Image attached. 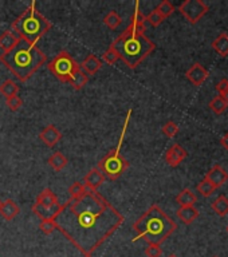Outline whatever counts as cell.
Instances as JSON below:
<instances>
[{"mask_svg": "<svg viewBox=\"0 0 228 257\" xmlns=\"http://www.w3.org/2000/svg\"><path fill=\"white\" fill-rule=\"evenodd\" d=\"M124 221V214L105 197L89 189L79 200L62 204L55 218L56 229L85 256H91Z\"/></svg>", "mask_w": 228, "mask_h": 257, "instance_id": "cell-1", "label": "cell"}, {"mask_svg": "<svg viewBox=\"0 0 228 257\" xmlns=\"http://www.w3.org/2000/svg\"><path fill=\"white\" fill-rule=\"evenodd\" d=\"M145 23V15L140 10V3L136 1L134 12L127 30L112 43V47L118 52L120 59L125 62L130 70H136L138 65L156 48V45L144 34Z\"/></svg>", "mask_w": 228, "mask_h": 257, "instance_id": "cell-2", "label": "cell"}, {"mask_svg": "<svg viewBox=\"0 0 228 257\" xmlns=\"http://www.w3.org/2000/svg\"><path fill=\"white\" fill-rule=\"evenodd\" d=\"M0 62L21 82H25L45 65L46 55L36 45L19 39L8 52L0 55Z\"/></svg>", "mask_w": 228, "mask_h": 257, "instance_id": "cell-3", "label": "cell"}, {"mask_svg": "<svg viewBox=\"0 0 228 257\" xmlns=\"http://www.w3.org/2000/svg\"><path fill=\"white\" fill-rule=\"evenodd\" d=\"M133 229L136 231L137 236L132 242L142 238L149 244L161 245L177 229V225L157 204H153L141 217H138V220L133 224Z\"/></svg>", "mask_w": 228, "mask_h": 257, "instance_id": "cell-4", "label": "cell"}, {"mask_svg": "<svg viewBox=\"0 0 228 257\" xmlns=\"http://www.w3.org/2000/svg\"><path fill=\"white\" fill-rule=\"evenodd\" d=\"M11 28L19 36V39L36 45V42L50 31L51 22L47 21L38 11L36 1H32L25 11L11 23Z\"/></svg>", "mask_w": 228, "mask_h": 257, "instance_id": "cell-5", "label": "cell"}, {"mask_svg": "<svg viewBox=\"0 0 228 257\" xmlns=\"http://www.w3.org/2000/svg\"><path fill=\"white\" fill-rule=\"evenodd\" d=\"M130 117H132V109L127 110V118H125V122H124V127H122L120 141L117 143V146L112 151H109L106 156L98 162V166H97L102 171V174L105 176V178L112 180V181L118 180L129 167V162L121 154V147L122 143H124V140H125V134H127V125H129V121H130Z\"/></svg>", "mask_w": 228, "mask_h": 257, "instance_id": "cell-6", "label": "cell"}, {"mask_svg": "<svg viewBox=\"0 0 228 257\" xmlns=\"http://www.w3.org/2000/svg\"><path fill=\"white\" fill-rule=\"evenodd\" d=\"M47 69L52 75L55 76L58 81L70 85L73 76L76 71L79 70V63L74 61V58L67 52V51H61L59 54L52 61L47 65Z\"/></svg>", "mask_w": 228, "mask_h": 257, "instance_id": "cell-7", "label": "cell"}, {"mask_svg": "<svg viewBox=\"0 0 228 257\" xmlns=\"http://www.w3.org/2000/svg\"><path fill=\"white\" fill-rule=\"evenodd\" d=\"M208 5L202 0H185L178 5V11L191 24H196L208 12Z\"/></svg>", "mask_w": 228, "mask_h": 257, "instance_id": "cell-8", "label": "cell"}, {"mask_svg": "<svg viewBox=\"0 0 228 257\" xmlns=\"http://www.w3.org/2000/svg\"><path fill=\"white\" fill-rule=\"evenodd\" d=\"M39 140L45 143L46 146L54 147L62 140V133L55 125H47L39 133Z\"/></svg>", "mask_w": 228, "mask_h": 257, "instance_id": "cell-9", "label": "cell"}, {"mask_svg": "<svg viewBox=\"0 0 228 257\" xmlns=\"http://www.w3.org/2000/svg\"><path fill=\"white\" fill-rule=\"evenodd\" d=\"M187 158V151L178 143H175L165 153V161L169 166L176 167Z\"/></svg>", "mask_w": 228, "mask_h": 257, "instance_id": "cell-10", "label": "cell"}, {"mask_svg": "<svg viewBox=\"0 0 228 257\" xmlns=\"http://www.w3.org/2000/svg\"><path fill=\"white\" fill-rule=\"evenodd\" d=\"M105 176L102 174V171L98 167L91 169L90 171H87V174L83 177V185L86 187L89 190H94L98 192V187H101L102 184L105 182Z\"/></svg>", "mask_w": 228, "mask_h": 257, "instance_id": "cell-11", "label": "cell"}, {"mask_svg": "<svg viewBox=\"0 0 228 257\" xmlns=\"http://www.w3.org/2000/svg\"><path fill=\"white\" fill-rule=\"evenodd\" d=\"M187 79L193 86H202L204 82L207 81L208 78V71L204 69L200 63H195V65L185 72Z\"/></svg>", "mask_w": 228, "mask_h": 257, "instance_id": "cell-12", "label": "cell"}, {"mask_svg": "<svg viewBox=\"0 0 228 257\" xmlns=\"http://www.w3.org/2000/svg\"><path fill=\"white\" fill-rule=\"evenodd\" d=\"M205 180H207L208 182H211L215 187H220L228 181V173L224 170L222 166L215 165V166L211 167V169L207 171Z\"/></svg>", "mask_w": 228, "mask_h": 257, "instance_id": "cell-13", "label": "cell"}, {"mask_svg": "<svg viewBox=\"0 0 228 257\" xmlns=\"http://www.w3.org/2000/svg\"><path fill=\"white\" fill-rule=\"evenodd\" d=\"M35 204L42 208H55L59 205V200L55 193L49 187H45L35 198Z\"/></svg>", "mask_w": 228, "mask_h": 257, "instance_id": "cell-14", "label": "cell"}, {"mask_svg": "<svg viewBox=\"0 0 228 257\" xmlns=\"http://www.w3.org/2000/svg\"><path fill=\"white\" fill-rule=\"evenodd\" d=\"M61 205L62 204H59L55 208H42L34 202L32 207H31V212L39 217L41 221H45V220H55L58 214H59V212H61Z\"/></svg>", "mask_w": 228, "mask_h": 257, "instance_id": "cell-15", "label": "cell"}, {"mask_svg": "<svg viewBox=\"0 0 228 257\" xmlns=\"http://www.w3.org/2000/svg\"><path fill=\"white\" fill-rule=\"evenodd\" d=\"M79 67H81V70L83 71L86 75H94L96 72H98V71L102 69V61L98 56L94 55V54H90V55L87 56L86 59L79 65Z\"/></svg>", "mask_w": 228, "mask_h": 257, "instance_id": "cell-16", "label": "cell"}, {"mask_svg": "<svg viewBox=\"0 0 228 257\" xmlns=\"http://www.w3.org/2000/svg\"><path fill=\"white\" fill-rule=\"evenodd\" d=\"M21 212V209L18 207V204H16L14 200H5V201L1 202V208H0V214L1 217L7 220V221H12L14 218H15L18 214Z\"/></svg>", "mask_w": 228, "mask_h": 257, "instance_id": "cell-17", "label": "cell"}, {"mask_svg": "<svg viewBox=\"0 0 228 257\" xmlns=\"http://www.w3.org/2000/svg\"><path fill=\"white\" fill-rule=\"evenodd\" d=\"M18 42H19V36L16 35L14 31H5L0 35V48L3 50V52H8L15 47Z\"/></svg>", "mask_w": 228, "mask_h": 257, "instance_id": "cell-18", "label": "cell"}, {"mask_svg": "<svg viewBox=\"0 0 228 257\" xmlns=\"http://www.w3.org/2000/svg\"><path fill=\"white\" fill-rule=\"evenodd\" d=\"M47 164L50 165V167L52 170L55 171H61L63 167H66V165L69 164V160L67 157L61 153V151H55L50 156V158L47 160Z\"/></svg>", "mask_w": 228, "mask_h": 257, "instance_id": "cell-19", "label": "cell"}, {"mask_svg": "<svg viewBox=\"0 0 228 257\" xmlns=\"http://www.w3.org/2000/svg\"><path fill=\"white\" fill-rule=\"evenodd\" d=\"M198 201L196 194L191 190V189H184L178 193L176 197V202L180 207H195V204Z\"/></svg>", "mask_w": 228, "mask_h": 257, "instance_id": "cell-20", "label": "cell"}, {"mask_svg": "<svg viewBox=\"0 0 228 257\" xmlns=\"http://www.w3.org/2000/svg\"><path fill=\"white\" fill-rule=\"evenodd\" d=\"M177 217L184 224H192L199 217V210L195 207H182L177 210Z\"/></svg>", "mask_w": 228, "mask_h": 257, "instance_id": "cell-21", "label": "cell"}, {"mask_svg": "<svg viewBox=\"0 0 228 257\" xmlns=\"http://www.w3.org/2000/svg\"><path fill=\"white\" fill-rule=\"evenodd\" d=\"M212 48L218 52L220 56L228 55V34L222 32L220 35L212 42Z\"/></svg>", "mask_w": 228, "mask_h": 257, "instance_id": "cell-22", "label": "cell"}, {"mask_svg": "<svg viewBox=\"0 0 228 257\" xmlns=\"http://www.w3.org/2000/svg\"><path fill=\"white\" fill-rule=\"evenodd\" d=\"M18 93H19V85L12 79H7L0 85V94L5 96V99L14 95H18Z\"/></svg>", "mask_w": 228, "mask_h": 257, "instance_id": "cell-23", "label": "cell"}, {"mask_svg": "<svg viewBox=\"0 0 228 257\" xmlns=\"http://www.w3.org/2000/svg\"><path fill=\"white\" fill-rule=\"evenodd\" d=\"M212 209L218 216L223 217L228 213V198L226 196H219L215 201L212 202Z\"/></svg>", "mask_w": 228, "mask_h": 257, "instance_id": "cell-24", "label": "cell"}, {"mask_svg": "<svg viewBox=\"0 0 228 257\" xmlns=\"http://www.w3.org/2000/svg\"><path fill=\"white\" fill-rule=\"evenodd\" d=\"M87 82H89V76H87L86 74H85V72L79 69V70L76 71V74H74V76H73L70 85L73 86V89H74V90L79 91L87 85Z\"/></svg>", "mask_w": 228, "mask_h": 257, "instance_id": "cell-25", "label": "cell"}, {"mask_svg": "<svg viewBox=\"0 0 228 257\" xmlns=\"http://www.w3.org/2000/svg\"><path fill=\"white\" fill-rule=\"evenodd\" d=\"M103 23H105V25L109 27L110 30H116L122 23V18L117 14L116 11H110V12L103 18Z\"/></svg>", "mask_w": 228, "mask_h": 257, "instance_id": "cell-26", "label": "cell"}, {"mask_svg": "<svg viewBox=\"0 0 228 257\" xmlns=\"http://www.w3.org/2000/svg\"><path fill=\"white\" fill-rule=\"evenodd\" d=\"M86 187H85L82 182H74V184L70 185V187H69V193H70L71 200H79V198H82V197L86 194Z\"/></svg>", "mask_w": 228, "mask_h": 257, "instance_id": "cell-27", "label": "cell"}, {"mask_svg": "<svg viewBox=\"0 0 228 257\" xmlns=\"http://www.w3.org/2000/svg\"><path fill=\"white\" fill-rule=\"evenodd\" d=\"M209 107H211V110L215 113V114H223L226 109L228 107V103L224 101L222 96H215L212 101L209 102Z\"/></svg>", "mask_w": 228, "mask_h": 257, "instance_id": "cell-28", "label": "cell"}, {"mask_svg": "<svg viewBox=\"0 0 228 257\" xmlns=\"http://www.w3.org/2000/svg\"><path fill=\"white\" fill-rule=\"evenodd\" d=\"M156 10L161 14L164 19H167L168 16H171L173 12H175V5H173L169 0H162L161 3L157 5Z\"/></svg>", "mask_w": 228, "mask_h": 257, "instance_id": "cell-29", "label": "cell"}, {"mask_svg": "<svg viewBox=\"0 0 228 257\" xmlns=\"http://www.w3.org/2000/svg\"><path fill=\"white\" fill-rule=\"evenodd\" d=\"M120 59V55H118V52L114 50V47H109L105 52H103V55H102V62H105L106 65H114L117 63V61Z\"/></svg>", "mask_w": 228, "mask_h": 257, "instance_id": "cell-30", "label": "cell"}, {"mask_svg": "<svg viewBox=\"0 0 228 257\" xmlns=\"http://www.w3.org/2000/svg\"><path fill=\"white\" fill-rule=\"evenodd\" d=\"M215 190H216V187H213L211 182H208L205 178H204L203 181L200 182V184L198 185V192L204 197L211 196Z\"/></svg>", "mask_w": 228, "mask_h": 257, "instance_id": "cell-31", "label": "cell"}, {"mask_svg": "<svg viewBox=\"0 0 228 257\" xmlns=\"http://www.w3.org/2000/svg\"><path fill=\"white\" fill-rule=\"evenodd\" d=\"M164 21H165V19L162 18V15L157 10H153L149 15L145 16V22H148L152 27H157V25L161 24Z\"/></svg>", "mask_w": 228, "mask_h": 257, "instance_id": "cell-32", "label": "cell"}, {"mask_svg": "<svg viewBox=\"0 0 228 257\" xmlns=\"http://www.w3.org/2000/svg\"><path fill=\"white\" fill-rule=\"evenodd\" d=\"M5 105H7V107H8L12 113H16L18 110H21L22 105H23V101H22L21 96L14 95L11 96V98H7Z\"/></svg>", "mask_w": 228, "mask_h": 257, "instance_id": "cell-33", "label": "cell"}, {"mask_svg": "<svg viewBox=\"0 0 228 257\" xmlns=\"http://www.w3.org/2000/svg\"><path fill=\"white\" fill-rule=\"evenodd\" d=\"M162 133H164L168 138H173V137L178 133V126L173 121H169L162 126Z\"/></svg>", "mask_w": 228, "mask_h": 257, "instance_id": "cell-34", "label": "cell"}, {"mask_svg": "<svg viewBox=\"0 0 228 257\" xmlns=\"http://www.w3.org/2000/svg\"><path fill=\"white\" fill-rule=\"evenodd\" d=\"M39 229H41L45 234H51V233L56 229L55 220H45V221H41Z\"/></svg>", "mask_w": 228, "mask_h": 257, "instance_id": "cell-35", "label": "cell"}, {"mask_svg": "<svg viewBox=\"0 0 228 257\" xmlns=\"http://www.w3.org/2000/svg\"><path fill=\"white\" fill-rule=\"evenodd\" d=\"M145 255H147V257H161L162 249L160 248V245L149 244L145 249Z\"/></svg>", "mask_w": 228, "mask_h": 257, "instance_id": "cell-36", "label": "cell"}, {"mask_svg": "<svg viewBox=\"0 0 228 257\" xmlns=\"http://www.w3.org/2000/svg\"><path fill=\"white\" fill-rule=\"evenodd\" d=\"M227 89H228V79H222V81L216 85V90H218L219 95H222Z\"/></svg>", "mask_w": 228, "mask_h": 257, "instance_id": "cell-37", "label": "cell"}, {"mask_svg": "<svg viewBox=\"0 0 228 257\" xmlns=\"http://www.w3.org/2000/svg\"><path fill=\"white\" fill-rule=\"evenodd\" d=\"M220 143H222V146H223L226 150H228V133L227 134H224L223 138L220 140Z\"/></svg>", "mask_w": 228, "mask_h": 257, "instance_id": "cell-38", "label": "cell"}, {"mask_svg": "<svg viewBox=\"0 0 228 257\" xmlns=\"http://www.w3.org/2000/svg\"><path fill=\"white\" fill-rule=\"evenodd\" d=\"M219 96H222V98H223L224 101H226V102H227V103H228V89H227V90H226V91H224V93H223V94H222V95H219Z\"/></svg>", "mask_w": 228, "mask_h": 257, "instance_id": "cell-39", "label": "cell"}, {"mask_svg": "<svg viewBox=\"0 0 228 257\" xmlns=\"http://www.w3.org/2000/svg\"><path fill=\"white\" fill-rule=\"evenodd\" d=\"M168 257H177V256H176V255H169Z\"/></svg>", "mask_w": 228, "mask_h": 257, "instance_id": "cell-40", "label": "cell"}, {"mask_svg": "<svg viewBox=\"0 0 228 257\" xmlns=\"http://www.w3.org/2000/svg\"><path fill=\"white\" fill-rule=\"evenodd\" d=\"M1 202H3V201H0V208H1Z\"/></svg>", "mask_w": 228, "mask_h": 257, "instance_id": "cell-41", "label": "cell"}, {"mask_svg": "<svg viewBox=\"0 0 228 257\" xmlns=\"http://www.w3.org/2000/svg\"><path fill=\"white\" fill-rule=\"evenodd\" d=\"M85 257H91V256H85Z\"/></svg>", "mask_w": 228, "mask_h": 257, "instance_id": "cell-42", "label": "cell"}, {"mask_svg": "<svg viewBox=\"0 0 228 257\" xmlns=\"http://www.w3.org/2000/svg\"><path fill=\"white\" fill-rule=\"evenodd\" d=\"M227 232H228V227H227Z\"/></svg>", "mask_w": 228, "mask_h": 257, "instance_id": "cell-43", "label": "cell"}]
</instances>
